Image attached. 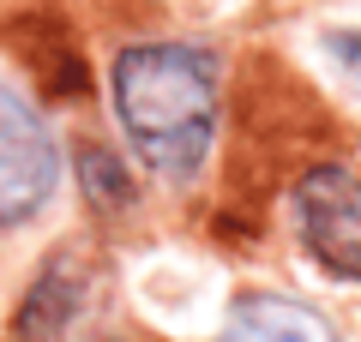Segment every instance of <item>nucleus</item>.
Segmentation results:
<instances>
[{
	"instance_id": "obj_2",
	"label": "nucleus",
	"mask_w": 361,
	"mask_h": 342,
	"mask_svg": "<svg viewBox=\"0 0 361 342\" xmlns=\"http://www.w3.org/2000/svg\"><path fill=\"white\" fill-rule=\"evenodd\" d=\"M18 342H133L115 270L90 246H61L18 300Z\"/></svg>"
},
{
	"instance_id": "obj_4",
	"label": "nucleus",
	"mask_w": 361,
	"mask_h": 342,
	"mask_svg": "<svg viewBox=\"0 0 361 342\" xmlns=\"http://www.w3.org/2000/svg\"><path fill=\"white\" fill-rule=\"evenodd\" d=\"M54 180H61V151H54L49 127L18 90L0 84V228L37 216Z\"/></svg>"
},
{
	"instance_id": "obj_1",
	"label": "nucleus",
	"mask_w": 361,
	"mask_h": 342,
	"mask_svg": "<svg viewBox=\"0 0 361 342\" xmlns=\"http://www.w3.org/2000/svg\"><path fill=\"white\" fill-rule=\"evenodd\" d=\"M115 114L151 175L193 180L217 132V61L187 42H133L115 61Z\"/></svg>"
},
{
	"instance_id": "obj_3",
	"label": "nucleus",
	"mask_w": 361,
	"mask_h": 342,
	"mask_svg": "<svg viewBox=\"0 0 361 342\" xmlns=\"http://www.w3.org/2000/svg\"><path fill=\"white\" fill-rule=\"evenodd\" d=\"M301 241L331 277L361 282V175L343 163H319L295 186Z\"/></svg>"
},
{
	"instance_id": "obj_6",
	"label": "nucleus",
	"mask_w": 361,
	"mask_h": 342,
	"mask_svg": "<svg viewBox=\"0 0 361 342\" xmlns=\"http://www.w3.org/2000/svg\"><path fill=\"white\" fill-rule=\"evenodd\" d=\"M78 186H85L90 210H103V216L133 210V198H139V192H133V175L103 151V144H78Z\"/></svg>"
},
{
	"instance_id": "obj_7",
	"label": "nucleus",
	"mask_w": 361,
	"mask_h": 342,
	"mask_svg": "<svg viewBox=\"0 0 361 342\" xmlns=\"http://www.w3.org/2000/svg\"><path fill=\"white\" fill-rule=\"evenodd\" d=\"M331 54L349 66V78H361V30L355 37H331Z\"/></svg>"
},
{
	"instance_id": "obj_5",
	"label": "nucleus",
	"mask_w": 361,
	"mask_h": 342,
	"mask_svg": "<svg viewBox=\"0 0 361 342\" xmlns=\"http://www.w3.org/2000/svg\"><path fill=\"white\" fill-rule=\"evenodd\" d=\"M217 342H337V336L313 306L283 300V294H253L229 312Z\"/></svg>"
}]
</instances>
